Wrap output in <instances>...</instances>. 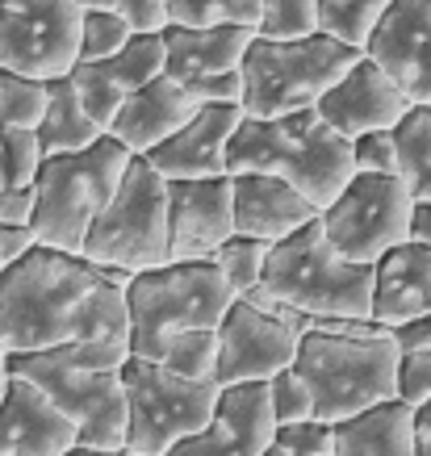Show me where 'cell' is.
Listing matches in <instances>:
<instances>
[{
	"label": "cell",
	"mask_w": 431,
	"mask_h": 456,
	"mask_svg": "<svg viewBox=\"0 0 431 456\" xmlns=\"http://www.w3.org/2000/svg\"><path fill=\"white\" fill-rule=\"evenodd\" d=\"M97 285L101 268L84 256L34 248L26 260L0 273V344L9 347V356L71 344Z\"/></svg>",
	"instance_id": "1"
},
{
	"label": "cell",
	"mask_w": 431,
	"mask_h": 456,
	"mask_svg": "<svg viewBox=\"0 0 431 456\" xmlns=\"http://www.w3.org/2000/svg\"><path fill=\"white\" fill-rule=\"evenodd\" d=\"M239 172L285 180L319 214L356 176L352 172V142L339 139L314 110L272 118V122L243 118V126L226 147V176H239Z\"/></svg>",
	"instance_id": "2"
},
{
	"label": "cell",
	"mask_w": 431,
	"mask_h": 456,
	"mask_svg": "<svg viewBox=\"0 0 431 456\" xmlns=\"http://www.w3.org/2000/svg\"><path fill=\"white\" fill-rule=\"evenodd\" d=\"M293 369L310 386L314 419L331 428L377 402L398 398V347L377 322H356L339 335H302Z\"/></svg>",
	"instance_id": "3"
},
{
	"label": "cell",
	"mask_w": 431,
	"mask_h": 456,
	"mask_svg": "<svg viewBox=\"0 0 431 456\" xmlns=\"http://www.w3.org/2000/svg\"><path fill=\"white\" fill-rule=\"evenodd\" d=\"M260 289L277 305H289L306 318L373 322V268L339 260L322 239L319 218L297 235L272 243Z\"/></svg>",
	"instance_id": "4"
},
{
	"label": "cell",
	"mask_w": 431,
	"mask_h": 456,
	"mask_svg": "<svg viewBox=\"0 0 431 456\" xmlns=\"http://www.w3.org/2000/svg\"><path fill=\"white\" fill-rule=\"evenodd\" d=\"M126 167L130 155L113 139L93 142L88 151L42 159L34 180V206H29V231L38 248L80 256L88 226L113 201Z\"/></svg>",
	"instance_id": "5"
},
{
	"label": "cell",
	"mask_w": 431,
	"mask_h": 456,
	"mask_svg": "<svg viewBox=\"0 0 431 456\" xmlns=\"http://www.w3.org/2000/svg\"><path fill=\"white\" fill-rule=\"evenodd\" d=\"M356 59L361 51H352L327 34H310L297 42L251 38L243 68H239V80H243L239 110L256 122L314 110L327 97V88H335L339 76H348Z\"/></svg>",
	"instance_id": "6"
},
{
	"label": "cell",
	"mask_w": 431,
	"mask_h": 456,
	"mask_svg": "<svg viewBox=\"0 0 431 456\" xmlns=\"http://www.w3.org/2000/svg\"><path fill=\"white\" fill-rule=\"evenodd\" d=\"M235 305V293L214 268V260L181 264L139 273L126 285L130 310V356L155 360L167 335L181 331H218L223 314Z\"/></svg>",
	"instance_id": "7"
},
{
	"label": "cell",
	"mask_w": 431,
	"mask_h": 456,
	"mask_svg": "<svg viewBox=\"0 0 431 456\" xmlns=\"http://www.w3.org/2000/svg\"><path fill=\"white\" fill-rule=\"evenodd\" d=\"M80 256L97 268H122L130 277L172 264L167 248V180L147 159H130L113 201L84 235Z\"/></svg>",
	"instance_id": "8"
},
{
	"label": "cell",
	"mask_w": 431,
	"mask_h": 456,
	"mask_svg": "<svg viewBox=\"0 0 431 456\" xmlns=\"http://www.w3.org/2000/svg\"><path fill=\"white\" fill-rule=\"evenodd\" d=\"M126 389V456H167L214 415L218 386L181 381L151 360L130 356L118 369Z\"/></svg>",
	"instance_id": "9"
},
{
	"label": "cell",
	"mask_w": 431,
	"mask_h": 456,
	"mask_svg": "<svg viewBox=\"0 0 431 456\" xmlns=\"http://www.w3.org/2000/svg\"><path fill=\"white\" fill-rule=\"evenodd\" d=\"M9 373L26 377L55 402L80 444L126 452V389L118 373H93L76 369L59 352H34V356H9Z\"/></svg>",
	"instance_id": "10"
},
{
	"label": "cell",
	"mask_w": 431,
	"mask_h": 456,
	"mask_svg": "<svg viewBox=\"0 0 431 456\" xmlns=\"http://www.w3.org/2000/svg\"><path fill=\"white\" fill-rule=\"evenodd\" d=\"M411 206L415 201L398 176H352L344 193L319 214V231L339 260L373 268L406 243Z\"/></svg>",
	"instance_id": "11"
},
{
	"label": "cell",
	"mask_w": 431,
	"mask_h": 456,
	"mask_svg": "<svg viewBox=\"0 0 431 456\" xmlns=\"http://www.w3.org/2000/svg\"><path fill=\"white\" fill-rule=\"evenodd\" d=\"M80 21L76 0L0 4V71L34 84L71 76L80 63Z\"/></svg>",
	"instance_id": "12"
},
{
	"label": "cell",
	"mask_w": 431,
	"mask_h": 456,
	"mask_svg": "<svg viewBox=\"0 0 431 456\" xmlns=\"http://www.w3.org/2000/svg\"><path fill=\"white\" fill-rule=\"evenodd\" d=\"M164 76L176 80L197 105H239L243 97V55L256 29L248 26H167L164 34Z\"/></svg>",
	"instance_id": "13"
},
{
	"label": "cell",
	"mask_w": 431,
	"mask_h": 456,
	"mask_svg": "<svg viewBox=\"0 0 431 456\" xmlns=\"http://www.w3.org/2000/svg\"><path fill=\"white\" fill-rule=\"evenodd\" d=\"M297 335L281 322L277 314L251 310L239 302L218 322V369H214V386H251V381H272L277 373L293 369L297 360Z\"/></svg>",
	"instance_id": "14"
},
{
	"label": "cell",
	"mask_w": 431,
	"mask_h": 456,
	"mask_svg": "<svg viewBox=\"0 0 431 456\" xmlns=\"http://www.w3.org/2000/svg\"><path fill=\"white\" fill-rule=\"evenodd\" d=\"M361 55L415 110H431V0H394Z\"/></svg>",
	"instance_id": "15"
},
{
	"label": "cell",
	"mask_w": 431,
	"mask_h": 456,
	"mask_svg": "<svg viewBox=\"0 0 431 456\" xmlns=\"http://www.w3.org/2000/svg\"><path fill=\"white\" fill-rule=\"evenodd\" d=\"M272 440H277V419L268 402V381H251L218 389L209 423L167 456H264Z\"/></svg>",
	"instance_id": "16"
},
{
	"label": "cell",
	"mask_w": 431,
	"mask_h": 456,
	"mask_svg": "<svg viewBox=\"0 0 431 456\" xmlns=\"http://www.w3.org/2000/svg\"><path fill=\"white\" fill-rule=\"evenodd\" d=\"M235 235L231 176L167 180V248L172 260H214V251Z\"/></svg>",
	"instance_id": "17"
},
{
	"label": "cell",
	"mask_w": 431,
	"mask_h": 456,
	"mask_svg": "<svg viewBox=\"0 0 431 456\" xmlns=\"http://www.w3.org/2000/svg\"><path fill=\"white\" fill-rule=\"evenodd\" d=\"M155 76H164V38L159 34H134L118 55L101 59V63H76L68 80L80 97L84 113L101 130H110L122 101L130 93H139L142 84H151Z\"/></svg>",
	"instance_id": "18"
},
{
	"label": "cell",
	"mask_w": 431,
	"mask_h": 456,
	"mask_svg": "<svg viewBox=\"0 0 431 456\" xmlns=\"http://www.w3.org/2000/svg\"><path fill=\"white\" fill-rule=\"evenodd\" d=\"M411 110H415V105H411L364 55L356 59L348 68V76H339V84L327 88V97L314 105V113H319L322 122L348 142H356L361 134H377V130H398V122H403Z\"/></svg>",
	"instance_id": "19"
},
{
	"label": "cell",
	"mask_w": 431,
	"mask_h": 456,
	"mask_svg": "<svg viewBox=\"0 0 431 456\" xmlns=\"http://www.w3.org/2000/svg\"><path fill=\"white\" fill-rule=\"evenodd\" d=\"M201 110L176 80L155 76L151 84H142L139 93H130L122 101V110L113 113L105 139H113L130 159H147L155 147H164L176 130L193 122V113Z\"/></svg>",
	"instance_id": "20"
},
{
	"label": "cell",
	"mask_w": 431,
	"mask_h": 456,
	"mask_svg": "<svg viewBox=\"0 0 431 456\" xmlns=\"http://www.w3.org/2000/svg\"><path fill=\"white\" fill-rule=\"evenodd\" d=\"M239 126H243V110L239 105H201L193 113V122L147 155V164L164 180L226 176V147H231Z\"/></svg>",
	"instance_id": "21"
},
{
	"label": "cell",
	"mask_w": 431,
	"mask_h": 456,
	"mask_svg": "<svg viewBox=\"0 0 431 456\" xmlns=\"http://www.w3.org/2000/svg\"><path fill=\"white\" fill-rule=\"evenodd\" d=\"M80 436L34 381L13 377L0 402V456H63Z\"/></svg>",
	"instance_id": "22"
},
{
	"label": "cell",
	"mask_w": 431,
	"mask_h": 456,
	"mask_svg": "<svg viewBox=\"0 0 431 456\" xmlns=\"http://www.w3.org/2000/svg\"><path fill=\"white\" fill-rule=\"evenodd\" d=\"M231 209H235V235L264 239V243H281L319 218V209L293 184L277 176H260V172L231 176Z\"/></svg>",
	"instance_id": "23"
},
{
	"label": "cell",
	"mask_w": 431,
	"mask_h": 456,
	"mask_svg": "<svg viewBox=\"0 0 431 456\" xmlns=\"http://www.w3.org/2000/svg\"><path fill=\"white\" fill-rule=\"evenodd\" d=\"M431 314V248L403 243L373 264V322L394 331Z\"/></svg>",
	"instance_id": "24"
},
{
	"label": "cell",
	"mask_w": 431,
	"mask_h": 456,
	"mask_svg": "<svg viewBox=\"0 0 431 456\" xmlns=\"http://www.w3.org/2000/svg\"><path fill=\"white\" fill-rule=\"evenodd\" d=\"M335 456H415V406L390 398L335 423Z\"/></svg>",
	"instance_id": "25"
},
{
	"label": "cell",
	"mask_w": 431,
	"mask_h": 456,
	"mask_svg": "<svg viewBox=\"0 0 431 456\" xmlns=\"http://www.w3.org/2000/svg\"><path fill=\"white\" fill-rule=\"evenodd\" d=\"M34 134H38L42 159L88 151L93 142L105 139V130L84 113V105H80V97H76V88H71L68 76L46 84V110H42V122Z\"/></svg>",
	"instance_id": "26"
},
{
	"label": "cell",
	"mask_w": 431,
	"mask_h": 456,
	"mask_svg": "<svg viewBox=\"0 0 431 456\" xmlns=\"http://www.w3.org/2000/svg\"><path fill=\"white\" fill-rule=\"evenodd\" d=\"M38 167H42V147L34 130L9 134L0 142V222H29Z\"/></svg>",
	"instance_id": "27"
},
{
	"label": "cell",
	"mask_w": 431,
	"mask_h": 456,
	"mask_svg": "<svg viewBox=\"0 0 431 456\" xmlns=\"http://www.w3.org/2000/svg\"><path fill=\"white\" fill-rule=\"evenodd\" d=\"M398 180L411 201H431V110H411L394 130Z\"/></svg>",
	"instance_id": "28"
},
{
	"label": "cell",
	"mask_w": 431,
	"mask_h": 456,
	"mask_svg": "<svg viewBox=\"0 0 431 456\" xmlns=\"http://www.w3.org/2000/svg\"><path fill=\"white\" fill-rule=\"evenodd\" d=\"M151 364L181 381H214L218 369V331H181L167 335Z\"/></svg>",
	"instance_id": "29"
},
{
	"label": "cell",
	"mask_w": 431,
	"mask_h": 456,
	"mask_svg": "<svg viewBox=\"0 0 431 456\" xmlns=\"http://www.w3.org/2000/svg\"><path fill=\"white\" fill-rule=\"evenodd\" d=\"M390 4L394 0H319V34L344 42L352 51H364L369 34Z\"/></svg>",
	"instance_id": "30"
},
{
	"label": "cell",
	"mask_w": 431,
	"mask_h": 456,
	"mask_svg": "<svg viewBox=\"0 0 431 456\" xmlns=\"http://www.w3.org/2000/svg\"><path fill=\"white\" fill-rule=\"evenodd\" d=\"M167 26H260V0H167Z\"/></svg>",
	"instance_id": "31"
},
{
	"label": "cell",
	"mask_w": 431,
	"mask_h": 456,
	"mask_svg": "<svg viewBox=\"0 0 431 456\" xmlns=\"http://www.w3.org/2000/svg\"><path fill=\"white\" fill-rule=\"evenodd\" d=\"M268 251H272V243H264V239L231 235L223 248L214 251V268L223 273V281L231 285V293L243 297V293H251L260 281H264Z\"/></svg>",
	"instance_id": "32"
},
{
	"label": "cell",
	"mask_w": 431,
	"mask_h": 456,
	"mask_svg": "<svg viewBox=\"0 0 431 456\" xmlns=\"http://www.w3.org/2000/svg\"><path fill=\"white\" fill-rule=\"evenodd\" d=\"M42 110H46V84L0 71V142L21 130H38Z\"/></svg>",
	"instance_id": "33"
},
{
	"label": "cell",
	"mask_w": 431,
	"mask_h": 456,
	"mask_svg": "<svg viewBox=\"0 0 431 456\" xmlns=\"http://www.w3.org/2000/svg\"><path fill=\"white\" fill-rule=\"evenodd\" d=\"M310 34H319V0H260L256 38L297 42Z\"/></svg>",
	"instance_id": "34"
},
{
	"label": "cell",
	"mask_w": 431,
	"mask_h": 456,
	"mask_svg": "<svg viewBox=\"0 0 431 456\" xmlns=\"http://www.w3.org/2000/svg\"><path fill=\"white\" fill-rule=\"evenodd\" d=\"M134 38L118 13L110 9H84L80 21V63H101V59L126 51V42Z\"/></svg>",
	"instance_id": "35"
},
{
	"label": "cell",
	"mask_w": 431,
	"mask_h": 456,
	"mask_svg": "<svg viewBox=\"0 0 431 456\" xmlns=\"http://www.w3.org/2000/svg\"><path fill=\"white\" fill-rule=\"evenodd\" d=\"M268 402H272V419L277 428L285 423H302V419H314V398H310V386L302 381L297 369H285L268 381Z\"/></svg>",
	"instance_id": "36"
},
{
	"label": "cell",
	"mask_w": 431,
	"mask_h": 456,
	"mask_svg": "<svg viewBox=\"0 0 431 456\" xmlns=\"http://www.w3.org/2000/svg\"><path fill=\"white\" fill-rule=\"evenodd\" d=\"M272 444L285 456H335V428L322 423V419H302V423L277 428Z\"/></svg>",
	"instance_id": "37"
},
{
	"label": "cell",
	"mask_w": 431,
	"mask_h": 456,
	"mask_svg": "<svg viewBox=\"0 0 431 456\" xmlns=\"http://www.w3.org/2000/svg\"><path fill=\"white\" fill-rule=\"evenodd\" d=\"M352 172H356V176H398V147H394V130L361 134V139L352 142Z\"/></svg>",
	"instance_id": "38"
},
{
	"label": "cell",
	"mask_w": 431,
	"mask_h": 456,
	"mask_svg": "<svg viewBox=\"0 0 431 456\" xmlns=\"http://www.w3.org/2000/svg\"><path fill=\"white\" fill-rule=\"evenodd\" d=\"M93 9H110L130 26V34H164L167 0H93Z\"/></svg>",
	"instance_id": "39"
},
{
	"label": "cell",
	"mask_w": 431,
	"mask_h": 456,
	"mask_svg": "<svg viewBox=\"0 0 431 456\" xmlns=\"http://www.w3.org/2000/svg\"><path fill=\"white\" fill-rule=\"evenodd\" d=\"M398 402L415 411L431 402V352H398Z\"/></svg>",
	"instance_id": "40"
},
{
	"label": "cell",
	"mask_w": 431,
	"mask_h": 456,
	"mask_svg": "<svg viewBox=\"0 0 431 456\" xmlns=\"http://www.w3.org/2000/svg\"><path fill=\"white\" fill-rule=\"evenodd\" d=\"M34 248H38V239L29 231V222H0V264H4V268L17 260H26Z\"/></svg>",
	"instance_id": "41"
},
{
	"label": "cell",
	"mask_w": 431,
	"mask_h": 456,
	"mask_svg": "<svg viewBox=\"0 0 431 456\" xmlns=\"http://www.w3.org/2000/svg\"><path fill=\"white\" fill-rule=\"evenodd\" d=\"M390 339H394L398 352H431V314L415 318V322H403V327H394Z\"/></svg>",
	"instance_id": "42"
},
{
	"label": "cell",
	"mask_w": 431,
	"mask_h": 456,
	"mask_svg": "<svg viewBox=\"0 0 431 456\" xmlns=\"http://www.w3.org/2000/svg\"><path fill=\"white\" fill-rule=\"evenodd\" d=\"M406 243L431 248V201H415V206H411V231H406Z\"/></svg>",
	"instance_id": "43"
},
{
	"label": "cell",
	"mask_w": 431,
	"mask_h": 456,
	"mask_svg": "<svg viewBox=\"0 0 431 456\" xmlns=\"http://www.w3.org/2000/svg\"><path fill=\"white\" fill-rule=\"evenodd\" d=\"M415 456H431V402L415 411Z\"/></svg>",
	"instance_id": "44"
},
{
	"label": "cell",
	"mask_w": 431,
	"mask_h": 456,
	"mask_svg": "<svg viewBox=\"0 0 431 456\" xmlns=\"http://www.w3.org/2000/svg\"><path fill=\"white\" fill-rule=\"evenodd\" d=\"M9 381H13V373H9V347L0 344V402L9 394Z\"/></svg>",
	"instance_id": "45"
},
{
	"label": "cell",
	"mask_w": 431,
	"mask_h": 456,
	"mask_svg": "<svg viewBox=\"0 0 431 456\" xmlns=\"http://www.w3.org/2000/svg\"><path fill=\"white\" fill-rule=\"evenodd\" d=\"M63 456H126V452H105V448H88V444H76Z\"/></svg>",
	"instance_id": "46"
},
{
	"label": "cell",
	"mask_w": 431,
	"mask_h": 456,
	"mask_svg": "<svg viewBox=\"0 0 431 456\" xmlns=\"http://www.w3.org/2000/svg\"><path fill=\"white\" fill-rule=\"evenodd\" d=\"M264 456H285V452H281V448H277V444H272V448H268V452Z\"/></svg>",
	"instance_id": "47"
},
{
	"label": "cell",
	"mask_w": 431,
	"mask_h": 456,
	"mask_svg": "<svg viewBox=\"0 0 431 456\" xmlns=\"http://www.w3.org/2000/svg\"><path fill=\"white\" fill-rule=\"evenodd\" d=\"M76 4H80V9H93V0H76Z\"/></svg>",
	"instance_id": "48"
},
{
	"label": "cell",
	"mask_w": 431,
	"mask_h": 456,
	"mask_svg": "<svg viewBox=\"0 0 431 456\" xmlns=\"http://www.w3.org/2000/svg\"><path fill=\"white\" fill-rule=\"evenodd\" d=\"M0 4H26V0H0Z\"/></svg>",
	"instance_id": "49"
},
{
	"label": "cell",
	"mask_w": 431,
	"mask_h": 456,
	"mask_svg": "<svg viewBox=\"0 0 431 456\" xmlns=\"http://www.w3.org/2000/svg\"><path fill=\"white\" fill-rule=\"evenodd\" d=\"M0 273H4V264H0Z\"/></svg>",
	"instance_id": "50"
}]
</instances>
